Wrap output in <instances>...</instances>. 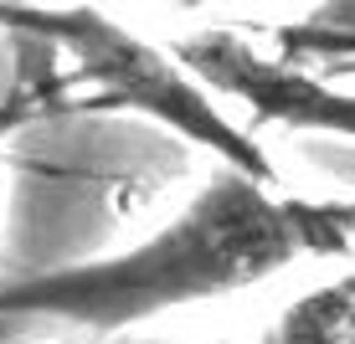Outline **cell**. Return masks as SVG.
I'll list each match as a JSON object with an SVG mask.
<instances>
[{
    "mask_svg": "<svg viewBox=\"0 0 355 344\" xmlns=\"http://www.w3.org/2000/svg\"><path fill=\"white\" fill-rule=\"evenodd\" d=\"M350 252L355 201L284 195L278 180L216 165L186 211L144 242L0 282V318H57L88 334H119L191 303L248 293L304 257L329 262Z\"/></svg>",
    "mask_w": 355,
    "mask_h": 344,
    "instance_id": "cell-1",
    "label": "cell"
},
{
    "mask_svg": "<svg viewBox=\"0 0 355 344\" xmlns=\"http://www.w3.org/2000/svg\"><path fill=\"white\" fill-rule=\"evenodd\" d=\"M0 26L10 36H36V42L57 46L62 57L78 62L88 82H98L103 103L134 108V114L160 118L165 129H175L180 139L211 150L222 165L248 170L258 180H278L273 159L258 150L252 129L232 124L216 108V93L206 82H196L186 67L175 62V52H160L129 26H119L114 16L93 6H31V0H0Z\"/></svg>",
    "mask_w": 355,
    "mask_h": 344,
    "instance_id": "cell-2",
    "label": "cell"
},
{
    "mask_svg": "<svg viewBox=\"0 0 355 344\" xmlns=\"http://www.w3.org/2000/svg\"><path fill=\"white\" fill-rule=\"evenodd\" d=\"M175 62L206 82L216 98H237L248 108L252 129H293V134H335L355 139V93L320 72L288 62V57H268L248 36L237 31H191L180 36Z\"/></svg>",
    "mask_w": 355,
    "mask_h": 344,
    "instance_id": "cell-3",
    "label": "cell"
},
{
    "mask_svg": "<svg viewBox=\"0 0 355 344\" xmlns=\"http://www.w3.org/2000/svg\"><path fill=\"white\" fill-rule=\"evenodd\" d=\"M263 344H355V298L345 282L309 288L278 314V324L263 334Z\"/></svg>",
    "mask_w": 355,
    "mask_h": 344,
    "instance_id": "cell-4",
    "label": "cell"
},
{
    "mask_svg": "<svg viewBox=\"0 0 355 344\" xmlns=\"http://www.w3.org/2000/svg\"><path fill=\"white\" fill-rule=\"evenodd\" d=\"M21 67L10 78V88L0 93V150L16 129H26L31 118H42L46 108H57L62 98V78H57V46L36 42V36H16Z\"/></svg>",
    "mask_w": 355,
    "mask_h": 344,
    "instance_id": "cell-5",
    "label": "cell"
},
{
    "mask_svg": "<svg viewBox=\"0 0 355 344\" xmlns=\"http://www.w3.org/2000/svg\"><path fill=\"white\" fill-rule=\"evenodd\" d=\"M278 42H284L278 57H288V62H299V67H309L314 57L355 62V0H324L320 10H309V16L293 31H284Z\"/></svg>",
    "mask_w": 355,
    "mask_h": 344,
    "instance_id": "cell-6",
    "label": "cell"
},
{
    "mask_svg": "<svg viewBox=\"0 0 355 344\" xmlns=\"http://www.w3.org/2000/svg\"><path fill=\"white\" fill-rule=\"evenodd\" d=\"M165 6H175V10H201L206 0H165Z\"/></svg>",
    "mask_w": 355,
    "mask_h": 344,
    "instance_id": "cell-7",
    "label": "cell"
},
{
    "mask_svg": "<svg viewBox=\"0 0 355 344\" xmlns=\"http://www.w3.org/2000/svg\"><path fill=\"white\" fill-rule=\"evenodd\" d=\"M340 282H345V288H350V298H355V273H345V278H340Z\"/></svg>",
    "mask_w": 355,
    "mask_h": 344,
    "instance_id": "cell-8",
    "label": "cell"
}]
</instances>
